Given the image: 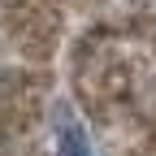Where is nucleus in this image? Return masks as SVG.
I'll list each match as a JSON object with an SVG mask.
<instances>
[{"label": "nucleus", "mask_w": 156, "mask_h": 156, "mask_svg": "<svg viewBox=\"0 0 156 156\" xmlns=\"http://www.w3.org/2000/svg\"><path fill=\"white\" fill-rule=\"evenodd\" d=\"M56 152H61V156H95L91 143H87V130L78 126L69 113L56 117Z\"/></svg>", "instance_id": "nucleus-1"}]
</instances>
